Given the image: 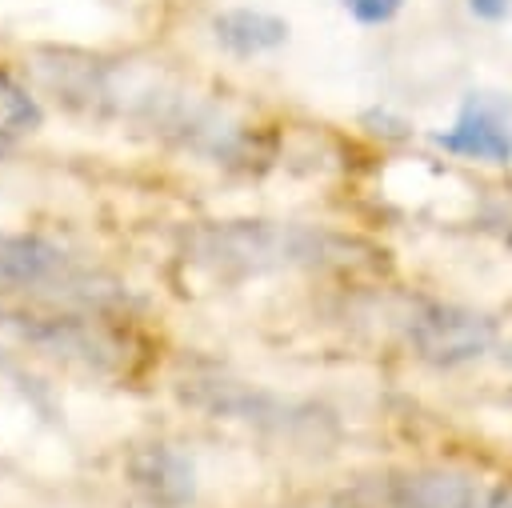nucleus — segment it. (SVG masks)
Here are the masks:
<instances>
[{
  "mask_svg": "<svg viewBox=\"0 0 512 508\" xmlns=\"http://www.w3.org/2000/svg\"><path fill=\"white\" fill-rule=\"evenodd\" d=\"M64 264L60 248L24 236V232H0V284H40Z\"/></svg>",
  "mask_w": 512,
  "mask_h": 508,
  "instance_id": "0eeeda50",
  "label": "nucleus"
},
{
  "mask_svg": "<svg viewBox=\"0 0 512 508\" xmlns=\"http://www.w3.org/2000/svg\"><path fill=\"white\" fill-rule=\"evenodd\" d=\"M128 476L160 508H180L196 492V472H192L188 456H180L168 444H144V448H136L132 460H128Z\"/></svg>",
  "mask_w": 512,
  "mask_h": 508,
  "instance_id": "20e7f679",
  "label": "nucleus"
},
{
  "mask_svg": "<svg viewBox=\"0 0 512 508\" xmlns=\"http://www.w3.org/2000/svg\"><path fill=\"white\" fill-rule=\"evenodd\" d=\"M212 32L216 40L236 52V56H260V52H272L288 40V24L272 12H256V8H228L212 20Z\"/></svg>",
  "mask_w": 512,
  "mask_h": 508,
  "instance_id": "423d86ee",
  "label": "nucleus"
},
{
  "mask_svg": "<svg viewBox=\"0 0 512 508\" xmlns=\"http://www.w3.org/2000/svg\"><path fill=\"white\" fill-rule=\"evenodd\" d=\"M404 0H344V8L360 20V24H384L400 12Z\"/></svg>",
  "mask_w": 512,
  "mask_h": 508,
  "instance_id": "1a4fd4ad",
  "label": "nucleus"
},
{
  "mask_svg": "<svg viewBox=\"0 0 512 508\" xmlns=\"http://www.w3.org/2000/svg\"><path fill=\"white\" fill-rule=\"evenodd\" d=\"M488 508H512V484H500V488L488 496Z\"/></svg>",
  "mask_w": 512,
  "mask_h": 508,
  "instance_id": "9b49d317",
  "label": "nucleus"
},
{
  "mask_svg": "<svg viewBox=\"0 0 512 508\" xmlns=\"http://www.w3.org/2000/svg\"><path fill=\"white\" fill-rule=\"evenodd\" d=\"M496 340V324L480 312L432 304L412 320V344L432 364H460L480 352H488Z\"/></svg>",
  "mask_w": 512,
  "mask_h": 508,
  "instance_id": "f03ea898",
  "label": "nucleus"
},
{
  "mask_svg": "<svg viewBox=\"0 0 512 508\" xmlns=\"http://www.w3.org/2000/svg\"><path fill=\"white\" fill-rule=\"evenodd\" d=\"M328 236L296 228V224H220L192 236L196 260L212 268H280V264H304L324 256Z\"/></svg>",
  "mask_w": 512,
  "mask_h": 508,
  "instance_id": "f257e3e1",
  "label": "nucleus"
},
{
  "mask_svg": "<svg viewBox=\"0 0 512 508\" xmlns=\"http://www.w3.org/2000/svg\"><path fill=\"white\" fill-rule=\"evenodd\" d=\"M4 144H8V136H4V132H0V152H4Z\"/></svg>",
  "mask_w": 512,
  "mask_h": 508,
  "instance_id": "f8f14e48",
  "label": "nucleus"
},
{
  "mask_svg": "<svg viewBox=\"0 0 512 508\" xmlns=\"http://www.w3.org/2000/svg\"><path fill=\"white\" fill-rule=\"evenodd\" d=\"M440 148L504 164L512 156V104L500 92H472L448 132L436 136Z\"/></svg>",
  "mask_w": 512,
  "mask_h": 508,
  "instance_id": "7ed1b4c3",
  "label": "nucleus"
},
{
  "mask_svg": "<svg viewBox=\"0 0 512 508\" xmlns=\"http://www.w3.org/2000/svg\"><path fill=\"white\" fill-rule=\"evenodd\" d=\"M44 124V112L36 104V96L0 68V132L4 136H20V132H36Z\"/></svg>",
  "mask_w": 512,
  "mask_h": 508,
  "instance_id": "6e6552de",
  "label": "nucleus"
},
{
  "mask_svg": "<svg viewBox=\"0 0 512 508\" xmlns=\"http://www.w3.org/2000/svg\"><path fill=\"white\" fill-rule=\"evenodd\" d=\"M468 8H472L480 20H492V24L512 20V0H468Z\"/></svg>",
  "mask_w": 512,
  "mask_h": 508,
  "instance_id": "9d476101",
  "label": "nucleus"
},
{
  "mask_svg": "<svg viewBox=\"0 0 512 508\" xmlns=\"http://www.w3.org/2000/svg\"><path fill=\"white\" fill-rule=\"evenodd\" d=\"M388 504L392 508H476V492L460 472L416 468L392 480Z\"/></svg>",
  "mask_w": 512,
  "mask_h": 508,
  "instance_id": "39448f33",
  "label": "nucleus"
}]
</instances>
